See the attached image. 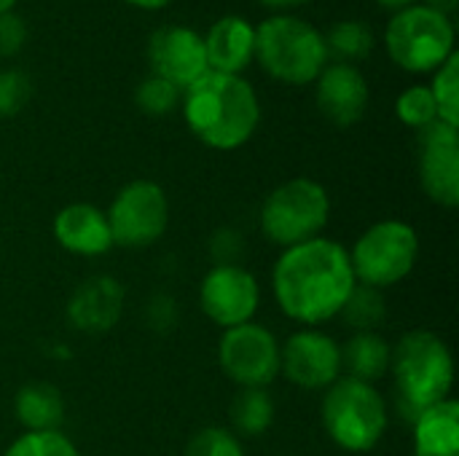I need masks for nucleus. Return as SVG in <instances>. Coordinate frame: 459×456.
Listing matches in <instances>:
<instances>
[{
	"instance_id": "nucleus-1",
	"label": "nucleus",
	"mask_w": 459,
	"mask_h": 456,
	"mask_svg": "<svg viewBox=\"0 0 459 456\" xmlns=\"http://www.w3.org/2000/svg\"><path fill=\"white\" fill-rule=\"evenodd\" d=\"M355 285L350 250L328 237L282 250L272 271L280 312L307 328L339 317Z\"/></svg>"
},
{
	"instance_id": "nucleus-2",
	"label": "nucleus",
	"mask_w": 459,
	"mask_h": 456,
	"mask_svg": "<svg viewBox=\"0 0 459 456\" xmlns=\"http://www.w3.org/2000/svg\"><path fill=\"white\" fill-rule=\"evenodd\" d=\"M183 118L207 148L237 151L255 134L261 105L245 78L210 70L183 91Z\"/></svg>"
},
{
	"instance_id": "nucleus-3",
	"label": "nucleus",
	"mask_w": 459,
	"mask_h": 456,
	"mask_svg": "<svg viewBox=\"0 0 459 456\" xmlns=\"http://www.w3.org/2000/svg\"><path fill=\"white\" fill-rule=\"evenodd\" d=\"M398 406L414 422L425 409L449 398L455 387V357L433 331H409L398 339L390 357Z\"/></svg>"
},
{
	"instance_id": "nucleus-4",
	"label": "nucleus",
	"mask_w": 459,
	"mask_h": 456,
	"mask_svg": "<svg viewBox=\"0 0 459 456\" xmlns=\"http://www.w3.org/2000/svg\"><path fill=\"white\" fill-rule=\"evenodd\" d=\"M325 435L350 454H366L379 446L387 433V403L374 384L342 376L336 379L320 406Z\"/></svg>"
},
{
	"instance_id": "nucleus-5",
	"label": "nucleus",
	"mask_w": 459,
	"mask_h": 456,
	"mask_svg": "<svg viewBox=\"0 0 459 456\" xmlns=\"http://www.w3.org/2000/svg\"><path fill=\"white\" fill-rule=\"evenodd\" d=\"M255 59L280 83L307 86L328 65L323 32L299 16H272L255 27Z\"/></svg>"
},
{
	"instance_id": "nucleus-6",
	"label": "nucleus",
	"mask_w": 459,
	"mask_h": 456,
	"mask_svg": "<svg viewBox=\"0 0 459 456\" xmlns=\"http://www.w3.org/2000/svg\"><path fill=\"white\" fill-rule=\"evenodd\" d=\"M328 218H331V196L312 177H293L277 185L264 199L258 215L264 237L282 250L323 237Z\"/></svg>"
},
{
	"instance_id": "nucleus-7",
	"label": "nucleus",
	"mask_w": 459,
	"mask_h": 456,
	"mask_svg": "<svg viewBox=\"0 0 459 456\" xmlns=\"http://www.w3.org/2000/svg\"><path fill=\"white\" fill-rule=\"evenodd\" d=\"M420 258V234L411 223L387 218L368 226L355 247L350 250V263L355 282L374 290H387L403 282Z\"/></svg>"
},
{
	"instance_id": "nucleus-8",
	"label": "nucleus",
	"mask_w": 459,
	"mask_h": 456,
	"mask_svg": "<svg viewBox=\"0 0 459 456\" xmlns=\"http://www.w3.org/2000/svg\"><path fill=\"white\" fill-rule=\"evenodd\" d=\"M390 59L409 73H436L455 54V24L430 5L401 8L387 30Z\"/></svg>"
},
{
	"instance_id": "nucleus-9",
	"label": "nucleus",
	"mask_w": 459,
	"mask_h": 456,
	"mask_svg": "<svg viewBox=\"0 0 459 456\" xmlns=\"http://www.w3.org/2000/svg\"><path fill=\"white\" fill-rule=\"evenodd\" d=\"M105 218L113 234V245L140 250L164 237L169 223V202L159 183L132 180L116 194Z\"/></svg>"
},
{
	"instance_id": "nucleus-10",
	"label": "nucleus",
	"mask_w": 459,
	"mask_h": 456,
	"mask_svg": "<svg viewBox=\"0 0 459 456\" xmlns=\"http://www.w3.org/2000/svg\"><path fill=\"white\" fill-rule=\"evenodd\" d=\"M218 366L239 390H266L280 376V341L258 323L229 328L218 341Z\"/></svg>"
},
{
	"instance_id": "nucleus-11",
	"label": "nucleus",
	"mask_w": 459,
	"mask_h": 456,
	"mask_svg": "<svg viewBox=\"0 0 459 456\" xmlns=\"http://www.w3.org/2000/svg\"><path fill=\"white\" fill-rule=\"evenodd\" d=\"M261 304V285L239 263H215L199 285V306L210 323L229 331L253 323Z\"/></svg>"
},
{
	"instance_id": "nucleus-12",
	"label": "nucleus",
	"mask_w": 459,
	"mask_h": 456,
	"mask_svg": "<svg viewBox=\"0 0 459 456\" xmlns=\"http://www.w3.org/2000/svg\"><path fill=\"white\" fill-rule=\"evenodd\" d=\"M280 374L299 390H328L342 379V347L317 328H301L280 344Z\"/></svg>"
},
{
	"instance_id": "nucleus-13",
	"label": "nucleus",
	"mask_w": 459,
	"mask_h": 456,
	"mask_svg": "<svg viewBox=\"0 0 459 456\" xmlns=\"http://www.w3.org/2000/svg\"><path fill=\"white\" fill-rule=\"evenodd\" d=\"M420 183L430 202L455 210L459 204V126L433 121L420 132Z\"/></svg>"
},
{
	"instance_id": "nucleus-14",
	"label": "nucleus",
	"mask_w": 459,
	"mask_h": 456,
	"mask_svg": "<svg viewBox=\"0 0 459 456\" xmlns=\"http://www.w3.org/2000/svg\"><path fill=\"white\" fill-rule=\"evenodd\" d=\"M148 62L153 75L169 81L180 91L194 86L204 73H210L204 38L183 24L159 27L148 43Z\"/></svg>"
},
{
	"instance_id": "nucleus-15",
	"label": "nucleus",
	"mask_w": 459,
	"mask_h": 456,
	"mask_svg": "<svg viewBox=\"0 0 459 456\" xmlns=\"http://www.w3.org/2000/svg\"><path fill=\"white\" fill-rule=\"evenodd\" d=\"M317 108L336 126H352L368 108V83L355 65L333 62L317 75Z\"/></svg>"
},
{
	"instance_id": "nucleus-16",
	"label": "nucleus",
	"mask_w": 459,
	"mask_h": 456,
	"mask_svg": "<svg viewBox=\"0 0 459 456\" xmlns=\"http://www.w3.org/2000/svg\"><path fill=\"white\" fill-rule=\"evenodd\" d=\"M121 312H124V288L113 277L83 280L67 301V320L81 333L110 331L121 320Z\"/></svg>"
},
{
	"instance_id": "nucleus-17",
	"label": "nucleus",
	"mask_w": 459,
	"mask_h": 456,
	"mask_svg": "<svg viewBox=\"0 0 459 456\" xmlns=\"http://www.w3.org/2000/svg\"><path fill=\"white\" fill-rule=\"evenodd\" d=\"M54 239L59 242L62 250L81 258H97L113 247V234L105 212L86 202L67 204L56 212Z\"/></svg>"
},
{
	"instance_id": "nucleus-18",
	"label": "nucleus",
	"mask_w": 459,
	"mask_h": 456,
	"mask_svg": "<svg viewBox=\"0 0 459 456\" xmlns=\"http://www.w3.org/2000/svg\"><path fill=\"white\" fill-rule=\"evenodd\" d=\"M204 51L212 73L239 75L255 59V27L242 16H223L204 35Z\"/></svg>"
},
{
	"instance_id": "nucleus-19",
	"label": "nucleus",
	"mask_w": 459,
	"mask_h": 456,
	"mask_svg": "<svg viewBox=\"0 0 459 456\" xmlns=\"http://www.w3.org/2000/svg\"><path fill=\"white\" fill-rule=\"evenodd\" d=\"M414 456H459V403L446 398L414 422Z\"/></svg>"
},
{
	"instance_id": "nucleus-20",
	"label": "nucleus",
	"mask_w": 459,
	"mask_h": 456,
	"mask_svg": "<svg viewBox=\"0 0 459 456\" xmlns=\"http://www.w3.org/2000/svg\"><path fill=\"white\" fill-rule=\"evenodd\" d=\"M339 347H342V371H347L350 379L374 384L377 379H382L390 371L393 347L377 331L352 333Z\"/></svg>"
},
{
	"instance_id": "nucleus-21",
	"label": "nucleus",
	"mask_w": 459,
	"mask_h": 456,
	"mask_svg": "<svg viewBox=\"0 0 459 456\" xmlns=\"http://www.w3.org/2000/svg\"><path fill=\"white\" fill-rule=\"evenodd\" d=\"M13 411L24 433H51L62 427L65 419V400L54 384L32 382L16 392Z\"/></svg>"
},
{
	"instance_id": "nucleus-22",
	"label": "nucleus",
	"mask_w": 459,
	"mask_h": 456,
	"mask_svg": "<svg viewBox=\"0 0 459 456\" xmlns=\"http://www.w3.org/2000/svg\"><path fill=\"white\" fill-rule=\"evenodd\" d=\"M274 422V398L264 387L239 390L231 400V425L237 438H261Z\"/></svg>"
},
{
	"instance_id": "nucleus-23",
	"label": "nucleus",
	"mask_w": 459,
	"mask_h": 456,
	"mask_svg": "<svg viewBox=\"0 0 459 456\" xmlns=\"http://www.w3.org/2000/svg\"><path fill=\"white\" fill-rule=\"evenodd\" d=\"M325 51L328 56H333L336 62H344V65H355L360 59H366L374 48V32L368 24L363 22H355V19H344V22H336L325 35Z\"/></svg>"
},
{
	"instance_id": "nucleus-24",
	"label": "nucleus",
	"mask_w": 459,
	"mask_h": 456,
	"mask_svg": "<svg viewBox=\"0 0 459 456\" xmlns=\"http://www.w3.org/2000/svg\"><path fill=\"white\" fill-rule=\"evenodd\" d=\"M385 296L382 290H374V288H363V285H355L352 296L347 298L344 309L339 312V317H344V323L355 331V333H363V331H377L382 323H385Z\"/></svg>"
},
{
	"instance_id": "nucleus-25",
	"label": "nucleus",
	"mask_w": 459,
	"mask_h": 456,
	"mask_svg": "<svg viewBox=\"0 0 459 456\" xmlns=\"http://www.w3.org/2000/svg\"><path fill=\"white\" fill-rule=\"evenodd\" d=\"M436 108H438V121L459 126V54L455 51L433 75V83L428 86Z\"/></svg>"
},
{
	"instance_id": "nucleus-26",
	"label": "nucleus",
	"mask_w": 459,
	"mask_h": 456,
	"mask_svg": "<svg viewBox=\"0 0 459 456\" xmlns=\"http://www.w3.org/2000/svg\"><path fill=\"white\" fill-rule=\"evenodd\" d=\"M3 456H81L78 446L62 433V430H51V433H22Z\"/></svg>"
},
{
	"instance_id": "nucleus-27",
	"label": "nucleus",
	"mask_w": 459,
	"mask_h": 456,
	"mask_svg": "<svg viewBox=\"0 0 459 456\" xmlns=\"http://www.w3.org/2000/svg\"><path fill=\"white\" fill-rule=\"evenodd\" d=\"M395 113H398V118L406 126H411L417 132H422L425 126H430L433 121H438V108H436V99H433V94H430L428 86H411V89H406L398 97V102H395Z\"/></svg>"
},
{
	"instance_id": "nucleus-28",
	"label": "nucleus",
	"mask_w": 459,
	"mask_h": 456,
	"mask_svg": "<svg viewBox=\"0 0 459 456\" xmlns=\"http://www.w3.org/2000/svg\"><path fill=\"white\" fill-rule=\"evenodd\" d=\"M180 94H183V91H180L178 86H172L169 81H164V78H159V75H151V78H145V81L137 86L134 102H137V108H140L143 113H148V116H167V113H172V110L178 108Z\"/></svg>"
},
{
	"instance_id": "nucleus-29",
	"label": "nucleus",
	"mask_w": 459,
	"mask_h": 456,
	"mask_svg": "<svg viewBox=\"0 0 459 456\" xmlns=\"http://www.w3.org/2000/svg\"><path fill=\"white\" fill-rule=\"evenodd\" d=\"M186 456H245L242 438L226 427H204L194 433L186 446Z\"/></svg>"
},
{
	"instance_id": "nucleus-30",
	"label": "nucleus",
	"mask_w": 459,
	"mask_h": 456,
	"mask_svg": "<svg viewBox=\"0 0 459 456\" xmlns=\"http://www.w3.org/2000/svg\"><path fill=\"white\" fill-rule=\"evenodd\" d=\"M32 94V86L24 73L19 70H5L0 73V118L16 116Z\"/></svg>"
},
{
	"instance_id": "nucleus-31",
	"label": "nucleus",
	"mask_w": 459,
	"mask_h": 456,
	"mask_svg": "<svg viewBox=\"0 0 459 456\" xmlns=\"http://www.w3.org/2000/svg\"><path fill=\"white\" fill-rule=\"evenodd\" d=\"M24 40H27V27H24V22H22L13 11L0 13V54H3V56L16 54V51L24 46Z\"/></svg>"
},
{
	"instance_id": "nucleus-32",
	"label": "nucleus",
	"mask_w": 459,
	"mask_h": 456,
	"mask_svg": "<svg viewBox=\"0 0 459 456\" xmlns=\"http://www.w3.org/2000/svg\"><path fill=\"white\" fill-rule=\"evenodd\" d=\"M425 5H430V8H436V11H441L444 16H452V13L457 11V0H428Z\"/></svg>"
},
{
	"instance_id": "nucleus-33",
	"label": "nucleus",
	"mask_w": 459,
	"mask_h": 456,
	"mask_svg": "<svg viewBox=\"0 0 459 456\" xmlns=\"http://www.w3.org/2000/svg\"><path fill=\"white\" fill-rule=\"evenodd\" d=\"M258 3H264L266 8H296V5H304L309 0H258Z\"/></svg>"
},
{
	"instance_id": "nucleus-34",
	"label": "nucleus",
	"mask_w": 459,
	"mask_h": 456,
	"mask_svg": "<svg viewBox=\"0 0 459 456\" xmlns=\"http://www.w3.org/2000/svg\"><path fill=\"white\" fill-rule=\"evenodd\" d=\"M126 3H132V5H137V8H145V11H153V8H164V5L172 3V0H126Z\"/></svg>"
},
{
	"instance_id": "nucleus-35",
	"label": "nucleus",
	"mask_w": 459,
	"mask_h": 456,
	"mask_svg": "<svg viewBox=\"0 0 459 456\" xmlns=\"http://www.w3.org/2000/svg\"><path fill=\"white\" fill-rule=\"evenodd\" d=\"M379 5H385V8H393V11H401V8H409V5H414V0H377Z\"/></svg>"
},
{
	"instance_id": "nucleus-36",
	"label": "nucleus",
	"mask_w": 459,
	"mask_h": 456,
	"mask_svg": "<svg viewBox=\"0 0 459 456\" xmlns=\"http://www.w3.org/2000/svg\"><path fill=\"white\" fill-rule=\"evenodd\" d=\"M13 5H16V0H0V13H8V11H13Z\"/></svg>"
}]
</instances>
